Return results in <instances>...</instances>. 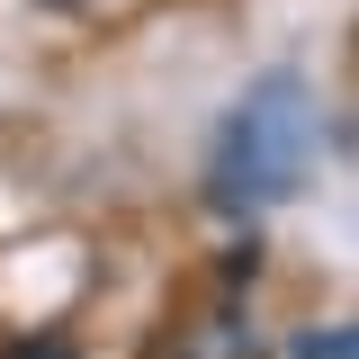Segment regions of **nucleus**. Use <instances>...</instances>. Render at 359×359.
I'll return each instance as SVG.
<instances>
[{"label": "nucleus", "instance_id": "nucleus-2", "mask_svg": "<svg viewBox=\"0 0 359 359\" xmlns=\"http://www.w3.org/2000/svg\"><path fill=\"white\" fill-rule=\"evenodd\" d=\"M287 359H359V341H351V323H306L287 341Z\"/></svg>", "mask_w": 359, "mask_h": 359}, {"label": "nucleus", "instance_id": "nucleus-1", "mask_svg": "<svg viewBox=\"0 0 359 359\" xmlns=\"http://www.w3.org/2000/svg\"><path fill=\"white\" fill-rule=\"evenodd\" d=\"M314 144H323V99L306 72H269L233 99V117L207 144V207L216 216H261L287 207L314 171Z\"/></svg>", "mask_w": 359, "mask_h": 359}, {"label": "nucleus", "instance_id": "nucleus-3", "mask_svg": "<svg viewBox=\"0 0 359 359\" xmlns=\"http://www.w3.org/2000/svg\"><path fill=\"white\" fill-rule=\"evenodd\" d=\"M36 9H90V0H36Z\"/></svg>", "mask_w": 359, "mask_h": 359}]
</instances>
